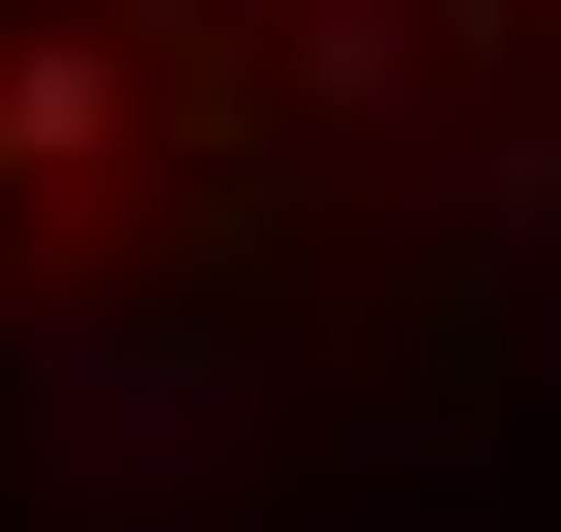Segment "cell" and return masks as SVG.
<instances>
[{
  "mask_svg": "<svg viewBox=\"0 0 561 532\" xmlns=\"http://www.w3.org/2000/svg\"><path fill=\"white\" fill-rule=\"evenodd\" d=\"M561 89V0H0V296L207 267L355 178H444Z\"/></svg>",
  "mask_w": 561,
  "mask_h": 532,
  "instance_id": "cell-1",
  "label": "cell"
}]
</instances>
